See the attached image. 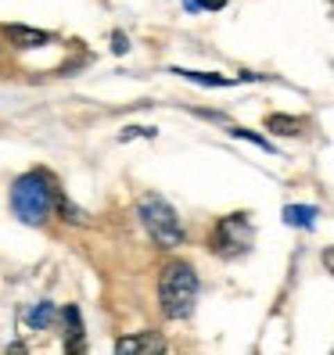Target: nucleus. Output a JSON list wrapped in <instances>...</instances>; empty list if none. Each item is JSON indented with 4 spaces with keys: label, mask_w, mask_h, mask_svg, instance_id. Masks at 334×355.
<instances>
[{
    "label": "nucleus",
    "mask_w": 334,
    "mask_h": 355,
    "mask_svg": "<svg viewBox=\"0 0 334 355\" xmlns=\"http://www.w3.org/2000/svg\"><path fill=\"white\" fill-rule=\"evenodd\" d=\"M198 291H201V284H198V273H194L191 262L173 259V262L162 266V273H158V305L169 320L191 316L194 305H198Z\"/></svg>",
    "instance_id": "nucleus-1"
},
{
    "label": "nucleus",
    "mask_w": 334,
    "mask_h": 355,
    "mask_svg": "<svg viewBox=\"0 0 334 355\" xmlns=\"http://www.w3.org/2000/svg\"><path fill=\"white\" fill-rule=\"evenodd\" d=\"M61 191H58V183L44 173V169H33L26 176H18L11 183V212L29 223V226H40L47 216H51V208L58 205Z\"/></svg>",
    "instance_id": "nucleus-2"
},
{
    "label": "nucleus",
    "mask_w": 334,
    "mask_h": 355,
    "mask_svg": "<svg viewBox=\"0 0 334 355\" xmlns=\"http://www.w3.org/2000/svg\"><path fill=\"white\" fill-rule=\"evenodd\" d=\"M137 216H140V226L148 230V237L158 244V248H176L183 244V223L176 216V208L158 198V194H144L140 205H137Z\"/></svg>",
    "instance_id": "nucleus-3"
},
{
    "label": "nucleus",
    "mask_w": 334,
    "mask_h": 355,
    "mask_svg": "<svg viewBox=\"0 0 334 355\" xmlns=\"http://www.w3.org/2000/svg\"><path fill=\"white\" fill-rule=\"evenodd\" d=\"M252 241H256V230H252V219L244 212H234V216H223L212 234H208V248L212 255L219 259H241L252 252Z\"/></svg>",
    "instance_id": "nucleus-4"
},
{
    "label": "nucleus",
    "mask_w": 334,
    "mask_h": 355,
    "mask_svg": "<svg viewBox=\"0 0 334 355\" xmlns=\"http://www.w3.org/2000/svg\"><path fill=\"white\" fill-rule=\"evenodd\" d=\"M0 36L8 40L11 47H18V51H40V47H47V44H54V36L47 33V29H33V26H0Z\"/></svg>",
    "instance_id": "nucleus-5"
},
{
    "label": "nucleus",
    "mask_w": 334,
    "mask_h": 355,
    "mask_svg": "<svg viewBox=\"0 0 334 355\" xmlns=\"http://www.w3.org/2000/svg\"><path fill=\"white\" fill-rule=\"evenodd\" d=\"M61 316V338H65V352H87V341H83V320H79V309L65 305L58 312Z\"/></svg>",
    "instance_id": "nucleus-6"
},
{
    "label": "nucleus",
    "mask_w": 334,
    "mask_h": 355,
    "mask_svg": "<svg viewBox=\"0 0 334 355\" xmlns=\"http://www.w3.org/2000/svg\"><path fill=\"white\" fill-rule=\"evenodd\" d=\"M165 348H169V345H165L158 334H151V330H148V334H130V338H119V341H115V352H122V355H133V352H140V355H144V352H155V355H158V352H165Z\"/></svg>",
    "instance_id": "nucleus-7"
},
{
    "label": "nucleus",
    "mask_w": 334,
    "mask_h": 355,
    "mask_svg": "<svg viewBox=\"0 0 334 355\" xmlns=\"http://www.w3.org/2000/svg\"><path fill=\"white\" fill-rule=\"evenodd\" d=\"M284 223L287 226H299V230H312V226H317V208H312V205H284Z\"/></svg>",
    "instance_id": "nucleus-8"
},
{
    "label": "nucleus",
    "mask_w": 334,
    "mask_h": 355,
    "mask_svg": "<svg viewBox=\"0 0 334 355\" xmlns=\"http://www.w3.org/2000/svg\"><path fill=\"white\" fill-rule=\"evenodd\" d=\"M58 320V309H54V302H40V305H33L29 312H26V323L33 327V330H44L47 323H54Z\"/></svg>",
    "instance_id": "nucleus-9"
},
{
    "label": "nucleus",
    "mask_w": 334,
    "mask_h": 355,
    "mask_svg": "<svg viewBox=\"0 0 334 355\" xmlns=\"http://www.w3.org/2000/svg\"><path fill=\"white\" fill-rule=\"evenodd\" d=\"M169 72H176V76H183V79L198 83V87H231V83H237V79H226V76H212V72H194V69H169Z\"/></svg>",
    "instance_id": "nucleus-10"
},
{
    "label": "nucleus",
    "mask_w": 334,
    "mask_h": 355,
    "mask_svg": "<svg viewBox=\"0 0 334 355\" xmlns=\"http://www.w3.org/2000/svg\"><path fill=\"white\" fill-rule=\"evenodd\" d=\"M266 130L277 133V137H295L302 130V119H291V115H269L266 119Z\"/></svg>",
    "instance_id": "nucleus-11"
},
{
    "label": "nucleus",
    "mask_w": 334,
    "mask_h": 355,
    "mask_svg": "<svg viewBox=\"0 0 334 355\" xmlns=\"http://www.w3.org/2000/svg\"><path fill=\"white\" fill-rule=\"evenodd\" d=\"M231 137H241V140L256 144V148H262V151H274V144H269L266 137H259V133H248V130H237V126H231Z\"/></svg>",
    "instance_id": "nucleus-12"
},
{
    "label": "nucleus",
    "mask_w": 334,
    "mask_h": 355,
    "mask_svg": "<svg viewBox=\"0 0 334 355\" xmlns=\"http://www.w3.org/2000/svg\"><path fill=\"white\" fill-rule=\"evenodd\" d=\"M187 11H223L226 0H183Z\"/></svg>",
    "instance_id": "nucleus-13"
},
{
    "label": "nucleus",
    "mask_w": 334,
    "mask_h": 355,
    "mask_svg": "<svg viewBox=\"0 0 334 355\" xmlns=\"http://www.w3.org/2000/svg\"><path fill=\"white\" fill-rule=\"evenodd\" d=\"M112 51H115V54H126V51H130V40H126V33H119V29L112 33Z\"/></svg>",
    "instance_id": "nucleus-14"
},
{
    "label": "nucleus",
    "mask_w": 334,
    "mask_h": 355,
    "mask_svg": "<svg viewBox=\"0 0 334 355\" xmlns=\"http://www.w3.org/2000/svg\"><path fill=\"white\" fill-rule=\"evenodd\" d=\"M133 137H155L151 126H126L122 130V140H133Z\"/></svg>",
    "instance_id": "nucleus-15"
},
{
    "label": "nucleus",
    "mask_w": 334,
    "mask_h": 355,
    "mask_svg": "<svg viewBox=\"0 0 334 355\" xmlns=\"http://www.w3.org/2000/svg\"><path fill=\"white\" fill-rule=\"evenodd\" d=\"M324 266H327V273H334V244L324 252Z\"/></svg>",
    "instance_id": "nucleus-16"
}]
</instances>
